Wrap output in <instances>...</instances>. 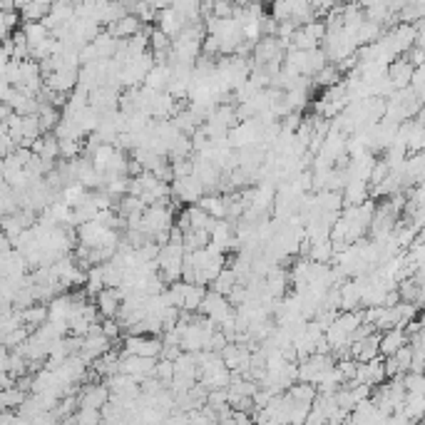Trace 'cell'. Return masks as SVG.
I'll return each mask as SVG.
<instances>
[{
	"label": "cell",
	"mask_w": 425,
	"mask_h": 425,
	"mask_svg": "<svg viewBox=\"0 0 425 425\" xmlns=\"http://www.w3.org/2000/svg\"><path fill=\"white\" fill-rule=\"evenodd\" d=\"M170 192L174 196L177 204H196L199 196L204 194V187L196 182L194 174H187V177H177L170 182Z\"/></svg>",
	"instance_id": "6da1fadb"
},
{
	"label": "cell",
	"mask_w": 425,
	"mask_h": 425,
	"mask_svg": "<svg viewBox=\"0 0 425 425\" xmlns=\"http://www.w3.org/2000/svg\"><path fill=\"white\" fill-rule=\"evenodd\" d=\"M403 343H408L406 331L400 326H391L386 331H380V341H378V354L380 356H393Z\"/></svg>",
	"instance_id": "7a4b0ae2"
},
{
	"label": "cell",
	"mask_w": 425,
	"mask_h": 425,
	"mask_svg": "<svg viewBox=\"0 0 425 425\" xmlns=\"http://www.w3.org/2000/svg\"><path fill=\"white\" fill-rule=\"evenodd\" d=\"M119 301H122V296H119L117 288H112V286H105L97 296H95V306H97L102 319H115V314H117V308H119Z\"/></svg>",
	"instance_id": "3957f363"
},
{
	"label": "cell",
	"mask_w": 425,
	"mask_h": 425,
	"mask_svg": "<svg viewBox=\"0 0 425 425\" xmlns=\"http://www.w3.org/2000/svg\"><path fill=\"white\" fill-rule=\"evenodd\" d=\"M159 23V30L162 33H167L170 38H174V35L182 33V27H187V23H184L182 15L174 10V8H162V10H157V18H154Z\"/></svg>",
	"instance_id": "277c9868"
},
{
	"label": "cell",
	"mask_w": 425,
	"mask_h": 425,
	"mask_svg": "<svg viewBox=\"0 0 425 425\" xmlns=\"http://www.w3.org/2000/svg\"><path fill=\"white\" fill-rule=\"evenodd\" d=\"M139 27H142V23H139L137 15H122L119 20H115V23H110L107 25V33L112 35V38H132L135 33H139Z\"/></svg>",
	"instance_id": "5b68a950"
},
{
	"label": "cell",
	"mask_w": 425,
	"mask_h": 425,
	"mask_svg": "<svg viewBox=\"0 0 425 425\" xmlns=\"http://www.w3.org/2000/svg\"><path fill=\"white\" fill-rule=\"evenodd\" d=\"M343 196V207H351V204H360L363 199H368V182L363 179H348L341 189Z\"/></svg>",
	"instance_id": "8992f818"
},
{
	"label": "cell",
	"mask_w": 425,
	"mask_h": 425,
	"mask_svg": "<svg viewBox=\"0 0 425 425\" xmlns=\"http://www.w3.org/2000/svg\"><path fill=\"white\" fill-rule=\"evenodd\" d=\"M18 316H20V321H23V326L38 328L40 323H45L47 321V303L35 301L25 308H18Z\"/></svg>",
	"instance_id": "52a82bcc"
},
{
	"label": "cell",
	"mask_w": 425,
	"mask_h": 425,
	"mask_svg": "<svg viewBox=\"0 0 425 425\" xmlns=\"http://www.w3.org/2000/svg\"><path fill=\"white\" fill-rule=\"evenodd\" d=\"M196 207H202L207 214H211L214 219H224L227 216V202H224V194H219V192H209L207 196H199V202H196Z\"/></svg>",
	"instance_id": "ba28073f"
},
{
	"label": "cell",
	"mask_w": 425,
	"mask_h": 425,
	"mask_svg": "<svg viewBox=\"0 0 425 425\" xmlns=\"http://www.w3.org/2000/svg\"><path fill=\"white\" fill-rule=\"evenodd\" d=\"M35 117H38V124H40V132H53V127L60 122V110L50 102H40L38 112H35Z\"/></svg>",
	"instance_id": "9c48e42d"
},
{
	"label": "cell",
	"mask_w": 425,
	"mask_h": 425,
	"mask_svg": "<svg viewBox=\"0 0 425 425\" xmlns=\"http://www.w3.org/2000/svg\"><path fill=\"white\" fill-rule=\"evenodd\" d=\"M117 40L119 38H112L107 30H100V33L92 38V45H95L97 58H115V53H117Z\"/></svg>",
	"instance_id": "30bf717a"
},
{
	"label": "cell",
	"mask_w": 425,
	"mask_h": 425,
	"mask_svg": "<svg viewBox=\"0 0 425 425\" xmlns=\"http://www.w3.org/2000/svg\"><path fill=\"white\" fill-rule=\"evenodd\" d=\"M308 259L311 262H321V264H328L334 259V244L331 239H316V242L308 244Z\"/></svg>",
	"instance_id": "8fae6325"
},
{
	"label": "cell",
	"mask_w": 425,
	"mask_h": 425,
	"mask_svg": "<svg viewBox=\"0 0 425 425\" xmlns=\"http://www.w3.org/2000/svg\"><path fill=\"white\" fill-rule=\"evenodd\" d=\"M170 8H174V10L182 15L187 25L199 23V18H202V13H199V0H172Z\"/></svg>",
	"instance_id": "7c38bea8"
},
{
	"label": "cell",
	"mask_w": 425,
	"mask_h": 425,
	"mask_svg": "<svg viewBox=\"0 0 425 425\" xmlns=\"http://www.w3.org/2000/svg\"><path fill=\"white\" fill-rule=\"evenodd\" d=\"M187 214H189V227L192 229H204V231L214 229L216 219L211 214H207L202 207H187Z\"/></svg>",
	"instance_id": "4fadbf2b"
},
{
	"label": "cell",
	"mask_w": 425,
	"mask_h": 425,
	"mask_svg": "<svg viewBox=\"0 0 425 425\" xmlns=\"http://www.w3.org/2000/svg\"><path fill=\"white\" fill-rule=\"evenodd\" d=\"M236 284H239V282H236V274L231 271L229 266H224L222 271H219V274L214 276V282H211V291H219V294L227 296V294L231 291V288L236 286Z\"/></svg>",
	"instance_id": "5bb4252c"
},
{
	"label": "cell",
	"mask_w": 425,
	"mask_h": 425,
	"mask_svg": "<svg viewBox=\"0 0 425 425\" xmlns=\"http://www.w3.org/2000/svg\"><path fill=\"white\" fill-rule=\"evenodd\" d=\"M204 294H207V286H202V284H187L184 301H182L184 311H196V306H199V301L204 299Z\"/></svg>",
	"instance_id": "9a60e30c"
},
{
	"label": "cell",
	"mask_w": 425,
	"mask_h": 425,
	"mask_svg": "<svg viewBox=\"0 0 425 425\" xmlns=\"http://www.w3.org/2000/svg\"><path fill=\"white\" fill-rule=\"evenodd\" d=\"M47 8H50V5H43V3H35V0H30L27 5H23L18 10V13H20V23H38V20H43L47 15Z\"/></svg>",
	"instance_id": "2e32d148"
},
{
	"label": "cell",
	"mask_w": 425,
	"mask_h": 425,
	"mask_svg": "<svg viewBox=\"0 0 425 425\" xmlns=\"http://www.w3.org/2000/svg\"><path fill=\"white\" fill-rule=\"evenodd\" d=\"M338 80H341V70L336 65H323L316 75H311V82L316 87H328L334 85V82H338Z\"/></svg>",
	"instance_id": "e0dca14e"
},
{
	"label": "cell",
	"mask_w": 425,
	"mask_h": 425,
	"mask_svg": "<svg viewBox=\"0 0 425 425\" xmlns=\"http://www.w3.org/2000/svg\"><path fill=\"white\" fill-rule=\"evenodd\" d=\"M67 423H82V425H97L102 420V413L97 408H85V406H78V413L75 415H67Z\"/></svg>",
	"instance_id": "ac0fdd59"
},
{
	"label": "cell",
	"mask_w": 425,
	"mask_h": 425,
	"mask_svg": "<svg viewBox=\"0 0 425 425\" xmlns=\"http://www.w3.org/2000/svg\"><path fill=\"white\" fill-rule=\"evenodd\" d=\"M20 30L25 33L27 38V45H35V43H40V40H45L47 35H50V30H47L43 23H20Z\"/></svg>",
	"instance_id": "d6986e66"
},
{
	"label": "cell",
	"mask_w": 425,
	"mask_h": 425,
	"mask_svg": "<svg viewBox=\"0 0 425 425\" xmlns=\"http://www.w3.org/2000/svg\"><path fill=\"white\" fill-rule=\"evenodd\" d=\"M58 152L62 159H75L82 154V139H58Z\"/></svg>",
	"instance_id": "ffe728a7"
},
{
	"label": "cell",
	"mask_w": 425,
	"mask_h": 425,
	"mask_svg": "<svg viewBox=\"0 0 425 425\" xmlns=\"http://www.w3.org/2000/svg\"><path fill=\"white\" fill-rule=\"evenodd\" d=\"M154 376L162 380L164 386H170V380L174 378V363L170 358H157L154 363Z\"/></svg>",
	"instance_id": "44dd1931"
},
{
	"label": "cell",
	"mask_w": 425,
	"mask_h": 425,
	"mask_svg": "<svg viewBox=\"0 0 425 425\" xmlns=\"http://www.w3.org/2000/svg\"><path fill=\"white\" fill-rule=\"evenodd\" d=\"M172 174H174V179L177 177H187V174H192V170H194V159L192 157H182V159H172Z\"/></svg>",
	"instance_id": "7402d4cb"
},
{
	"label": "cell",
	"mask_w": 425,
	"mask_h": 425,
	"mask_svg": "<svg viewBox=\"0 0 425 425\" xmlns=\"http://www.w3.org/2000/svg\"><path fill=\"white\" fill-rule=\"evenodd\" d=\"M234 0H214L211 3V15L214 18H231L234 15Z\"/></svg>",
	"instance_id": "603a6c76"
},
{
	"label": "cell",
	"mask_w": 425,
	"mask_h": 425,
	"mask_svg": "<svg viewBox=\"0 0 425 425\" xmlns=\"http://www.w3.org/2000/svg\"><path fill=\"white\" fill-rule=\"evenodd\" d=\"M100 326H102V334H105L110 341H117L119 336H122V331H119L117 319H105V323H100Z\"/></svg>",
	"instance_id": "cb8c5ba5"
},
{
	"label": "cell",
	"mask_w": 425,
	"mask_h": 425,
	"mask_svg": "<svg viewBox=\"0 0 425 425\" xmlns=\"http://www.w3.org/2000/svg\"><path fill=\"white\" fill-rule=\"evenodd\" d=\"M10 249H13V242H10V239L5 236V231L0 229V256H5Z\"/></svg>",
	"instance_id": "d4e9b609"
},
{
	"label": "cell",
	"mask_w": 425,
	"mask_h": 425,
	"mask_svg": "<svg viewBox=\"0 0 425 425\" xmlns=\"http://www.w3.org/2000/svg\"><path fill=\"white\" fill-rule=\"evenodd\" d=\"M35 3H43V5H50V3H53V0H35Z\"/></svg>",
	"instance_id": "484cf974"
},
{
	"label": "cell",
	"mask_w": 425,
	"mask_h": 425,
	"mask_svg": "<svg viewBox=\"0 0 425 425\" xmlns=\"http://www.w3.org/2000/svg\"><path fill=\"white\" fill-rule=\"evenodd\" d=\"M341 3H346V0H334V5H341Z\"/></svg>",
	"instance_id": "4316f807"
}]
</instances>
